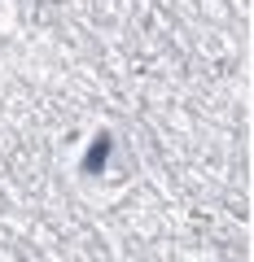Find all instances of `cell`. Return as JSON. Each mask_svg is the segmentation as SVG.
Listing matches in <instances>:
<instances>
[{
	"instance_id": "6da1fadb",
	"label": "cell",
	"mask_w": 254,
	"mask_h": 262,
	"mask_svg": "<svg viewBox=\"0 0 254 262\" xmlns=\"http://www.w3.org/2000/svg\"><path fill=\"white\" fill-rule=\"evenodd\" d=\"M105 158H110V136H96V144H92V153H88L84 170H88V175H92L96 166H105Z\"/></svg>"
}]
</instances>
